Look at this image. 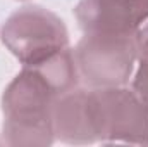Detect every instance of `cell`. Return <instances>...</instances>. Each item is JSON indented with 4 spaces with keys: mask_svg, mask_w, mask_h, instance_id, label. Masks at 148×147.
<instances>
[{
    "mask_svg": "<svg viewBox=\"0 0 148 147\" xmlns=\"http://www.w3.org/2000/svg\"><path fill=\"white\" fill-rule=\"evenodd\" d=\"M84 102L91 144H148V99L136 88L86 87Z\"/></svg>",
    "mask_w": 148,
    "mask_h": 147,
    "instance_id": "7a4b0ae2",
    "label": "cell"
},
{
    "mask_svg": "<svg viewBox=\"0 0 148 147\" xmlns=\"http://www.w3.org/2000/svg\"><path fill=\"white\" fill-rule=\"evenodd\" d=\"M134 35L83 33L73 49L81 81L86 87L127 85L138 62Z\"/></svg>",
    "mask_w": 148,
    "mask_h": 147,
    "instance_id": "277c9868",
    "label": "cell"
},
{
    "mask_svg": "<svg viewBox=\"0 0 148 147\" xmlns=\"http://www.w3.org/2000/svg\"><path fill=\"white\" fill-rule=\"evenodd\" d=\"M74 17L83 33L134 35L148 19V0H79Z\"/></svg>",
    "mask_w": 148,
    "mask_h": 147,
    "instance_id": "5b68a950",
    "label": "cell"
},
{
    "mask_svg": "<svg viewBox=\"0 0 148 147\" xmlns=\"http://www.w3.org/2000/svg\"><path fill=\"white\" fill-rule=\"evenodd\" d=\"M81 85L73 49L23 69L2 94V142L12 147H45L55 142L53 107Z\"/></svg>",
    "mask_w": 148,
    "mask_h": 147,
    "instance_id": "6da1fadb",
    "label": "cell"
},
{
    "mask_svg": "<svg viewBox=\"0 0 148 147\" xmlns=\"http://www.w3.org/2000/svg\"><path fill=\"white\" fill-rule=\"evenodd\" d=\"M136 64L138 66L134 68V73L131 78V87L148 99V59H138Z\"/></svg>",
    "mask_w": 148,
    "mask_h": 147,
    "instance_id": "8992f818",
    "label": "cell"
},
{
    "mask_svg": "<svg viewBox=\"0 0 148 147\" xmlns=\"http://www.w3.org/2000/svg\"><path fill=\"white\" fill-rule=\"evenodd\" d=\"M0 38L7 50L23 64H40L69 49L66 23L43 5H24L3 23Z\"/></svg>",
    "mask_w": 148,
    "mask_h": 147,
    "instance_id": "3957f363",
    "label": "cell"
},
{
    "mask_svg": "<svg viewBox=\"0 0 148 147\" xmlns=\"http://www.w3.org/2000/svg\"><path fill=\"white\" fill-rule=\"evenodd\" d=\"M134 40H136L138 59H148V19L138 28Z\"/></svg>",
    "mask_w": 148,
    "mask_h": 147,
    "instance_id": "52a82bcc",
    "label": "cell"
}]
</instances>
